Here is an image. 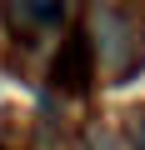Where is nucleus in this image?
Wrapping results in <instances>:
<instances>
[{"label":"nucleus","instance_id":"f257e3e1","mask_svg":"<svg viewBox=\"0 0 145 150\" xmlns=\"http://www.w3.org/2000/svg\"><path fill=\"white\" fill-rule=\"evenodd\" d=\"M50 80H55L60 90H70V95L90 90V80H95V50H90L85 35H70V40L60 45V55H55V65H50Z\"/></svg>","mask_w":145,"mask_h":150},{"label":"nucleus","instance_id":"7ed1b4c3","mask_svg":"<svg viewBox=\"0 0 145 150\" xmlns=\"http://www.w3.org/2000/svg\"><path fill=\"white\" fill-rule=\"evenodd\" d=\"M10 30L20 40H30L40 30V0H10Z\"/></svg>","mask_w":145,"mask_h":150},{"label":"nucleus","instance_id":"20e7f679","mask_svg":"<svg viewBox=\"0 0 145 150\" xmlns=\"http://www.w3.org/2000/svg\"><path fill=\"white\" fill-rule=\"evenodd\" d=\"M135 125H130V140H135V150H145V115H130Z\"/></svg>","mask_w":145,"mask_h":150},{"label":"nucleus","instance_id":"f03ea898","mask_svg":"<svg viewBox=\"0 0 145 150\" xmlns=\"http://www.w3.org/2000/svg\"><path fill=\"white\" fill-rule=\"evenodd\" d=\"M95 30H100V40H105V60H110L120 75L130 70L125 50H130L135 60H145V40H140V30H135L125 15H110V10H105V15H95Z\"/></svg>","mask_w":145,"mask_h":150}]
</instances>
